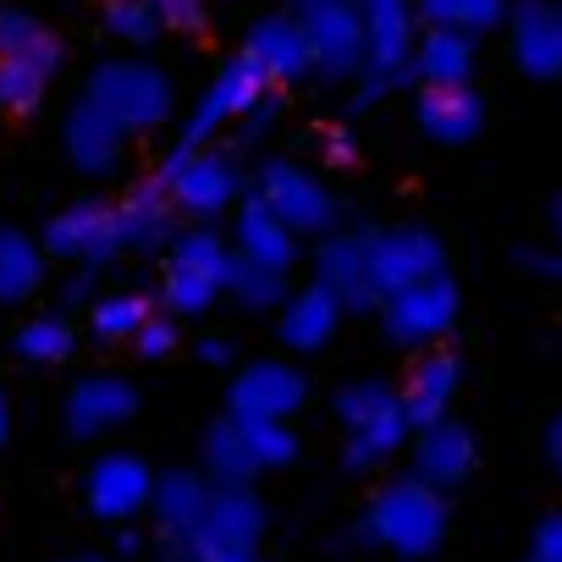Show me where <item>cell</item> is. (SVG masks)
Instances as JSON below:
<instances>
[{
	"instance_id": "2",
	"label": "cell",
	"mask_w": 562,
	"mask_h": 562,
	"mask_svg": "<svg viewBox=\"0 0 562 562\" xmlns=\"http://www.w3.org/2000/svg\"><path fill=\"white\" fill-rule=\"evenodd\" d=\"M337 419L348 430V441H342V469L348 474H370V469L392 463L408 447V436H414L397 386L392 381H375V375L348 381L337 392Z\"/></svg>"
},
{
	"instance_id": "39",
	"label": "cell",
	"mask_w": 562,
	"mask_h": 562,
	"mask_svg": "<svg viewBox=\"0 0 562 562\" xmlns=\"http://www.w3.org/2000/svg\"><path fill=\"white\" fill-rule=\"evenodd\" d=\"M177 342H182V337H177V315H166V310L155 315V310H149L127 348H133L138 359H149V364H155V359H171V353H177Z\"/></svg>"
},
{
	"instance_id": "11",
	"label": "cell",
	"mask_w": 562,
	"mask_h": 562,
	"mask_svg": "<svg viewBox=\"0 0 562 562\" xmlns=\"http://www.w3.org/2000/svg\"><path fill=\"white\" fill-rule=\"evenodd\" d=\"M447 270V243L430 232V226H386V232H370V281L375 293H397V288H414L425 276H441Z\"/></svg>"
},
{
	"instance_id": "8",
	"label": "cell",
	"mask_w": 562,
	"mask_h": 562,
	"mask_svg": "<svg viewBox=\"0 0 562 562\" xmlns=\"http://www.w3.org/2000/svg\"><path fill=\"white\" fill-rule=\"evenodd\" d=\"M458 288L447 281V270L441 276H425V281H414V288H397V293H386L375 310H381V331H386V342H397V348H436L452 326H458Z\"/></svg>"
},
{
	"instance_id": "7",
	"label": "cell",
	"mask_w": 562,
	"mask_h": 562,
	"mask_svg": "<svg viewBox=\"0 0 562 562\" xmlns=\"http://www.w3.org/2000/svg\"><path fill=\"white\" fill-rule=\"evenodd\" d=\"M265 210H276L299 237H326L337 232V193L299 160H265L254 188H248Z\"/></svg>"
},
{
	"instance_id": "48",
	"label": "cell",
	"mask_w": 562,
	"mask_h": 562,
	"mask_svg": "<svg viewBox=\"0 0 562 562\" xmlns=\"http://www.w3.org/2000/svg\"><path fill=\"white\" fill-rule=\"evenodd\" d=\"M546 458H551V469L562 474V408H557L551 425H546Z\"/></svg>"
},
{
	"instance_id": "33",
	"label": "cell",
	"mask_w": 562,
	"mask_h": 562,
	"mask_svg": "<svg viewBox=\"0 0 562 562\" xmlns=\"http://www.w3.org/2000/svg\"><path fill=\"white\" fill-rule=\"evenodd\" d=\"M0 56H23V61H50L61 67V40L23 7H7L0 12Z\"/></svg>"
},
{
	"instance_id": "36",
	"label": "cell",
	"mask_w": 562,
	"mask_h": 562,
	"mask_svg": "<svg viewBox=\"0 0 562 562\" xmlns=\"http://www.w3.org/2000/svg\"><path fill=\"white\" fill-rule=\"evenodd\" d=\"M288 270H270V265H248L237 259L232 265V281H226V299H237L243 310H281V299H288Z\"/></svg>"
},
{
	"instance_id": "35",
	"label": "cell",
	"mask_w": 562,
	"mask_h": 562,
	"mask_svg": "<svg viewBox=\"0 0 562 562\" xmlns=\"http://www.w3.org/2000/svg\"><path fill=\"white\" fill-rule=\"evenodd\" d=\"M72 353H78V331H72L67 315H34V321H23L18 359H29V364H67Z\"/></svg>"
},
{
	"instance_id": "18",
	"label": "cell",
	"mask_w": 562,
	"mask_h": 562,
	"mask_svg": "<svg viewBox=\"0 0 562 562\" xmlns=\"http://www.w3.org/2000/svg\"><path fill=\"white\" fill-rule=\"evenodd\" d=\"M265 540V502L248 485H210V502L193 524L188 540V562L199 551H221V546H259Z\"/></svg>"
},
{
	"instance_id": "42",
	"label": "cell",
	"mask_w": 562,
	"mask_h": 562,
	"mask_svg": "<svg viewBox=\"0 0 562 562\" xmlns=\"http://www.w3.org/2000/svg\"><path fill=\"white\" fill-rule=\"evenodd\" d=\"M529 562H562V507H557V513H546V518L535 524Z\"/></svg>"
},
{
	"instance_id": "6",
	"label": "cell",
	"mask_w": 562,
	"mask_h": 562,
	"mask_svg": "<svg viewBox=\"0 0 562 562\" xmlns=\"http://www.w3.org/2000/svg\"><path fill=\"white\" fill-rule=\"evenodd\" d=\"M359 23H364V67H359V105L386 100L392 89H403L408 56H414V7L408 0H353Z\"/></svg>"
},
{
	"instance_id": "19",
	"label": "cell",
	"mask_w": 562,
	"mask_h": 562,
	"mask_svg": "<svg viewBox=\"0 0 562 562\" xmlns=\"http://www.w3.org/2000/svg\"><path fill=\"white\" fill-rule=\"evenodd\" d=\"M408 447H414V474H419L425 485H436V491L463 485V480L474 474V463H480V441H474V430L458 425L452 414L436 419V425H419V430L408 436Z\"/></svg>"
},
{
	"instance_id": "50",
	"label": "cell",
	"mask_w": 562,
	"mask_h": 562,
	"mask_svg": "<svg viewBox=\"0 0 562 562\" xmlns=\"http://www.w3.org/2000/svg\"><path fill=\"white\" fill-rule=\"evenodd\" d=\"M7 441H12V397L0 392V447H7Z\"/></svg>"
},
{
	"instance_id": "53",
	"label": "cell",
	"mask_w": 562,
	"mask_h": 562,
	"mask_svg": "<svg viewBox=\"0 0 562 562\" xmlns=\"http://www.w3.org/2000/svg\"><path fill=\"white\" fill-rule=\"evenodd\" d=\"M72 562H100V557H72Z\"/></svg>"
},
{
	"instance_id": "31",
	"label": "cell",
	"mask_w": 562,
	"mask_h": 562,
	"mask_svg": "<svg viewBox=\"0 0 562 562\" xmlns=\"http://www.w3.org/2000/svg\"><path fill=\"white\" fill-rule=\"evenodd\" d=\"M232 419H237L243 447H248V458H254L259 474L299 463V430H293V419H259V414H232Z\"/></svg>"
},
{
	"instance_id": "32",
	"label": "cell",
	"mask_w": 562,
	"mask_h": 562,
	"mask_svg": "<svg viewBox=\"0 0 562 562\" xmlns=\"http://www.w3.org/2000/svg\"><path fill=\"white\" fill-rule=\"evenodd\" d=\"M61 67L50 61H23V56H0V111H12V116H29L40 111V100L50 94V78Z\"/></svg>"
},
{
	"instance_id": "41",
	"label": "cell",
	"mask_w": 562,
	"mask_h": 562,
	"mask_svg": "<svg viewBox=\"0 0 562 562\" xmlns=\"http://www.w3.org/2000/svg\"><path fill=\"white\" fill-rule=\"evenodd\" d=\"M276 116H281V100H276V89H265L243 116H237V133H243V144H259L270 127H276Z\"/></svg>"
},
{
	"instance_id": "9",
	"label": "cell",
	"mask_w": 562,
	"mask_h": 562,
	"mask_svg": "<svg viewBox=\"0 0 562 562\" xmlns=\"http://www.w3.org/2000/svg\"><path fill=\"white\" fill-rule=\"evenodd\" d=\"M45 254L50 259H61V265H72V270H105L116 254H122V226H116V204H105V199H78V204H67L61 215H50V226H45Z\"/></svg>"
},
{
	"instance_id": "23",
	"label": "cell",
	"mask_w": 562,
	"mask_h": 562,
	"mask_svg": "<svg viewBox=\"0 0 562 562\" xmlns=\"http://www.w3.org/2000/svg\"><path fill=\"white\" fill-rule=\"evenodd\" d=\"M232 254L248 259V265L293 270L299 265V232L281 221L276 210H265L254 193H243L237 210H232Z\"/></svg>"
},
{
	"instance_id": "26",
	"label": "cell",
	"mask_w": 562,
	"mask_h": 562,
	"mask_svg": "<svg viewBox=\"0 0 562 562\" xmlns=\"http://www.w3.org/2000/svg\"><path fill=\"white\" fill-rule=\"evenodd\" d=\"M513 61L524 67V78H562V12L546 0H524L513 12Z\"/></svg>"
},
{
	"instance_id": "21",
	"label": "cell",
	"mask_w": 562,
	"mask_h": 562,
	"mask_svg": "<svg viewBox=\"0 0 562 562\" xmlns=\"http://www.w3.org/2000/svg\"><path fill=\"white\" fill-rule=\"evenodd\" d=\"M458 392H463V359H458V353H447V348H425V353L414 359L408 381L397 386L403 414H408V425H414V430H419V425L447 419V414H452V403H458Z\"/></svg>"
},
{
	"instance_id": "28",
	"label": "cell",
	"mask_w": 562,
	"mask_h": 562,
	"mask_svg": "<svg viewBox=\"0 0 562 562\" xmlns=\"http://www.w3.org/2000/svg\"><path fill=\"white\" fill-rule=\"evenodd\" d=\"M45 243L23 226H0V310H18L45 288Z\"/></svg>"
},
{
	"instance_id": "27",
	"label": "cell",
	"mask_w": 562,
	"mask_h": 562,
	"mask_svg": "<svg viewBox=\"0 0 562 562\" xmlns=\"http://www.w3.org/2000/svg\"><path fill=\"white\" fill-rule=\"evenodd\" d=\"M337 326H342V310H337L331 293L315 288V281H310L304 293L281 299V315H276V337H281V348H288V353H321L337 337Z\"/></svg>"
},
{
	"instance_id": "14",
	"label": "cell",
	"mask_w": 562,
	"mask_h": 562,
	"mask_svg": "<svg viewBox=\"0 0 562 562\" xmlns=\"http://www.w3.org/2000/svg\"><path fill=\"white\" fill-rule=\"evenodd\" d=\"M315 288L331 293L342 315H364L381 304L370 281V232H326L315 254Z\"/></svg>"
},
{
	"instance_id": "47",
	"label": "cell",
	"mask_w": 562,
	"mask_h": 562,
	"mask_svg": "<svg viewBox=\"0 0 562 562\" xmlns=\"http://www.w3.org/2000/svg\"><path fill=\"white\" fill-rule=\"evenodd\" d=\"M199 364H232V342L226 337H204L199 342Z\"/></svg>"
},
{
	"instance_id": "46",
	"label": "cell",
	"mask_w": 562,
	"mask_h": 562,
	"mask_svg": "<svg viewBox=\"0 0 562 562\" xmlns=\"http://www.w3.org/2000/svg\"><path fill=\"white\" fill-rule=\"evenodd\" d=\"M193 562H259V546H221V551H199Z\"/></svg>"
},
{
	"instance_id": "24",
	"label": "cell",
	"mask_w": 562,
	"mask_h": 562,
	"mask_svg": "<svg viewBox=\"0 0 562 562\" xmlns=\"http://www.w3.org/2000/svg\"><path fill=\"white\" fill-rule=\"evenodd\" d=\"M177 204H171V188L160 177H144L122 193L116 204V226H122V248L133 254H160L171 237H177Z\"/></svg>"
},
{
	"instance_id": "52",
	"label": "cell",
	"mask_w": 562,
	"mask_h": 562,
	"mask_svg": "<svg viewBox=\"0 0 562 562\" xmlns=\"http://www.w3.org/2000/svg\"><path fill=\"white\" fill-rule=\"evenodd\" d=\"M310 7H326V0H293V12H310Z\"/></svg>"
},
{
	"instance_id": "3",
	"label": "cell",
	"mask_w": 562,
	"mask_h": 562,
	"mask_svg": "<svg viewBox=\"0 0 562 562\" xmlns=\"http://www.w3.org/2000/svg\"><path fill=\"white\" fill-rule=\"evenodd\" d=\"M166 276H160V304L177 321H199L226 299V281H232V243L215 226H188L166 243Z\"/></svg>"
},
{
	"instance_id": "5",
	"label": "cell",
	"mask_w": 562,
	"mask_h": 562,
	"mask_svg": "<svg viewBox=\"0 0 562 562\" xmlns=\"http://www.w3.org/2000/svg\"><path fill=\"white\" fill-rule=\"evenodd\" d=\"M83 100L100 116H111L127 138H144L160 122H171V78L160 67H149V61H127V56L122 61H100L89 89H83Z\"/></svg>"
},
{
	"instance_id": "15",
	"label": "cell",
	"mask_w": 562,
	"mask_h": 562,
	"mask_svg": "<svg viewBox=\"0 0 562 562\" xmlns=\"http://www.w3.org/2000/svg\"><path fill=\"white\" fill-rule=\"evenodd\" d=\"M310 403V375L288 359H254L226 386V414H259V419H293Z\"/></svg>"
},
{
	"instance_id": "40",
	"label": "cell",
	"mask_w": 562,
	"mask_h": 562,
	"mask_svg": "<svg viewBox=\"0 0 562 562\" xmlns=\"http://www.w3.org/2000/svg\"><path fill=\"white\" fill-rule=\"evenodd\" d=\"M144 7L160 18L166 34H199L204 29V0H144Z\"/></svg>"
},
{
	"instance_id": "4",
	"label": "cell",
	"mask_w": 562,
	"mask_h": 562,
	"mask_svg": "<svg viewBox=\"0 0 562 562\" xmlns=\"http://www.w3.org/2000/svg\"><path fill=\"white\" fill-rule=\"evenodd\" d=\"M155 177L171 188L177 215H188V221H199V226L221 221V215L243 199V166H237V155H232V149L177 144V149L160 160V171H155Z\"/></svg>"
},
{
	"instance_id": "22",
	"label": "cell",
	"mask_w": 562,
	"mask_h": 562,
	"mask_svg": "<svg viewBox=\"0 0 562 562\" xmlns=\"http://www.w3.org/2000/svg\"><path fill=\"white\" fill-rule=\"evenodd\" d=\"M414 122L436 144H469L485 127V100L474 83H419Z\"/></svg>"
},
{
	"instance_id": "51",
	"label": "cell",
	"mask_w": 562,
	"mask_h": 562,
	"mask_svg": "<svg viewBox=\"0 0 562 562\" xmlns=\"http://www.w3.org/2000/svg\"><path fill=\"white\" fill-rule=\"evenodd\" d=\"M551 243H557V248H562V193H557V199H551Z\"/></svg>"
},
{
	"instance_id": "38",
	"label": "cell",
	"mask_w": 562,
	"mask_h": 562,
	"mask_svg": "<svg viewBox=\"0 0 562 562\" xmlns=\"http://www.w3.org/2000/svg\"><path fill=\"white\" fill-rule=\"evenodd\" d=\"M105 29L122 40V45H155L166 29H160V18L144 7V0H111L105 7Z\"/></svg>"
},
{
	"instance_id": "29",
	"label": "cell",
	"mask_w": 562,
	"mask_h": 562,
	"mask_svg": "<svg viewBox=\"0 0 562 562\" xmlns=\"http://www.w3.org/2000/svg\"><path fill=\"white\" fill-rule=\"evenodd\" d=\"M408 72L419 83H469V72H474V40L458 34V29H430L425 40H414Z\"/></svg>"
},
{
	"instance_id": "13",
	"label": "cell",
	"mask_w": 562,
	"mask_h": 562,
	"mask_svg": "<svg viewBox=\"0 0 562 562\" xmlns=\"http://www.w3.org/2000/svg\"><path fill=\"white\" fill-rule=\"evenodd\" d=\"M270 83H265V72L237 50L232 61H221L215 67V78L204 83V94L193 100V116H188V127H182V144H210L221 127H232L259 94H265Z\"/></svg>"
},
{
	"instance_id": "49",
	"label": "cell",
	"mask_w": 562,
	"mask_h": 562,
	"mask_svg": "<svg viewBox=\"0 0 562 562\" xmlns=\"http://www.w3.org/2000/svg\"><path fill=\"white\" fill-rule=\"evenodd\" d=\"M144 551V535L133 524H116V557H138Z\"/></svg>"
},
{
	"instance_id": "25",
	"label": "cell",
	"mask_w": 562,
	"mask_h": 562,
	"mask_svg": "<svg viewBox=\"0 0 562 562\" xmlns=\"http://www.w3.org/2000/svg\"><path fill=\"white\" fill-rule=\"evenodd\" d=\"M61 144H67V160L83 171V177H111L116 166H122V155H127V133L111 122V116H100L89 100H78L72 111H67V122H61Z\"/></svg>"
},
{
	"instance_id": "16",
	"label": "cell",
	"mask_w": 562,
	"mask_h": 562,
	"mask_svg": "<svg viewBox=\"0 0 562 562\" xmlns=\"http://www.w3.org/2000/svg\"><path fill=\"white\" fill-rule=\"evenodd\" d=\"M210 502V480L199 469H171V474H155V491H149V513H155V546H160V562H188V540H193V524Z\"/></svg>"
},
{
	"instance_id": "45",
	"label": "cell",
	"mask_w": 562,
	"mask_h": 562,
	"mask_svg": "<svg viewBox=\"0 0 562 562\" xmlns=\"http://www.w3.org/2000/svg\"><path fill=\"white\" fill-rule=\"evenodd\" d=\"M89 293H94V270H72V276H67V288H61V304L78 310Z\"/></svg>"
},
{
	"instance_id": "30",
	"label": "cell",
	"mask_w": 562,
	"mask_h": 562,
	"mask_svg": "<svg viewBox=\"0 0 562 562\" xmlns=\"http://www.w3.org/2000/svg\"><path fill=\"white\" fill-rule=\"evenodd\" d=\"M199 474H204L210 485H248V480L259 474L232 414H226V419H210V425L199 430Z\"/></svg>"
},
{
	"instance_id": "20",
	"label": "cell",
	"mask_w": 562,
	"mask_h": 562,
	"mask_svg": "<svg viewBox=\"0 0 562 562\" xmlns=\"http://www.w3.org/2000/svg\"><path fill=\"white\" fill-rule=\"evenodd\" d=\"M243 56L265 72L270 89H288V83L310 78V34H304V18H259V23H248Z\"/></svg>"
},
{
	"instance_id": "1",
	"label": "cell",
	"mask_w": 562,
	"mask_h": 562,
	"mask_svg": "<svg viewBox=\"0 0 562 562\" xmlns=\"http://www.w3.org/2000/svg\"><path fill=\"white\" fill-rule=\"evenodd\" d=\"M353 540L375 546V551H392L397 562H419L447 540V496L436 485H425L419 474H397L392 485L375 491V502L364 507Z\"/></svg>"
},
{
	"instance_id": "37",
	"label": "cell",
	"mask_w": 562,
	"mask_h": 562,
	"mask_svg": "<svg viewBox=\"0 0 562 562\" xmlns=\"http://www.w3.org/2000/svg\"><path fill=\"white\" fill-rule=\"evenodd\" d=\"M419 18L430 29H458V34H491L502 23V0H419Z\"/></svg>"
},
{
	"instance_id": "10",
	"label": "cell",
	"mask_w": 562,
	"mask_h": 562,
	"mask_svg": "<svg viewBox=\"0 0 562 562\" xmlns=\"http://www.w3.org/2000/svg\"><path fill=\"white\" fill-rule=\"evenodd\" d=\"M310 34V72L321 83H348L364 67V23L353 0H326V7L299 12Z\"/></svg>"
},
{
	"instance_id": "34",
	"label": "cell",
	"mask_w": 562,
	"mask_h": 562,
	"mask_svg": "<svg viewBox=\"0 0 562 562\" xmlns=\"http://www.w3.org/2000/svg\"><path fill=\"white\" fill-rule=\"evenodd\" d=\"M149 310H155V304H149L144 293H111V299H100V304L89 310V337H94L100 348H127Z\"/></svg>"
},
{
	"instance_id": "17",
	"label": "cell",
	"mask_w": 562,
	"mask_h": 562,
	"mask_svg": "<svg viewBox=\"0 0 562 562\" xmlns=\"http://www.w3.org/2000/svg\"><path fill=\"white\" fill-rule=\"evenodd\" d=\"M138 414V392L122 375H83L61 397V430L72 441H100Z\"/></svg>"
},
{
	"instance_id": "44",
	"label": "cell",
	"mask_w": 562,
	"mask_h": 562,
	"mask_svg": "<svg viewBox=\"0 0 562 562\" xmlns=\"http://www.w3.org/2000/svg\"><path fill=\"white\" fill-rule=\"evenodd\" d=\"M321 149H326V160H331V166H348V160L359 155V144H353V133H348V127H331Z\"/></svg>"
},
{
	"instance_id": "12",
	"label": "cell",
	"mask_w": 562,
	"mask_h": 562,
	"mask_svg": "<svg viewBox=\"0 0 562 562\" xmlns=\"http://www.w3.org/2000/svg\"><path fill=\"white\" fill-rule=\"evenodd\" d=\"M149 491L155 469L138 452H100L83 474V502L100 524H133L138 513H149Z\"/></svg>"
},
{
	"instance_id": "43",
	"label": "cell",
	"mask_w": 562,
	"mask_h": 562,
	"mask_svg": "<svg viewBox=\"0 0 562 562\" xmlns=\"http://www.w3.org/2000/svg\"><path fill=\"white\" fill-rule=\"evenodd\" d=\"M518 265L540 281H557L562 288V248H518Z\"/></svg>"
}]
</instances>
